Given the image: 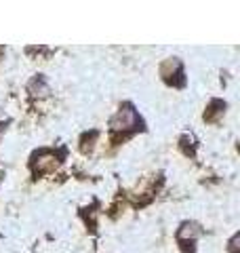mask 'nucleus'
Returning <instances> with one entry per match:
<instances>
[{"instance_id":"obj_3","label":"nucleus","mask_w":240,"mask_h":253,"mask_svg":"<svg viewBox=\"0 0 240 253\" xmlns=\"http://www.w3.org/2000/svg\"><path fill=\"white\" fill-rule=\"evenodd\" d=\"M200 226L198 224H194V221H183L181 224V228L177 230V241L181 243V245H186V243H194L198 236H200Z\"/></svg>"},{"instance_id":"obj_2","label":"nucleus","mask_w":240,"mask_h":253,"mask_svg":"<svg viewBox=\"0 0 240 253\" xmlns=\"http://www.w3.org/2000/svg\"><path fill=\"white\" fill-rule=\"evenodd\" d=\"M59 156L51 152V150H40V152L34 154V158H32V169H34V173H46V171H53L59 167Z\"/></svg>"},{"instance_id":"obj_6","label":"nucleus","mask_w":240,"mask_h":253,"mask_svg":"<svg viewBox=\"0 0 240 253\" xmlns=\"http://www.w3.org/2000/svg\"><path fill=\"white\" fill-rule=\"evenodd\" d=\"M4 131V123H0V133H2Z\"/></svg>"},{"instance_id":"obj_1","label":"nucleus","mask_w":240,"mask_h":253,"mask_svg":"<svg viewBox=\"0 0 240 253\" xmlns=\"http://www.w3.org/2000/svg\"><path fill=\"white\" fill-rule=\"evenodd\" d=\"M141 125V118L135 112V108L131 104H122L120 110L110 118V129L118 133V131H131V129H137Z\"/></svg>"},{"instance_id":"obj_5","label":"nucleus","mask_w":240,"mask_h":253,"mask_svg":"<svg viewBox=\"0 0 240 253\" xmlns=\"http://www.w3.org/2000/svg\"><path fill=\"white\" fill-rule=\"evenodd\" d=\"M30 93L36 95V97H46V95H49V86H46L42 78H34V81L30 83Z\"/></svg>"},{"instance_id":"obj_4","label":"nucleus","mask_w":240,"mask_h":253,"mask_svg":"<svg viewBox=\"0 0 240 253\" xmlns=\"http://www.w3.org/2000/svg\"><path fill=\"white\" fill-rule=\"evenodd\" d=\"M160 74H162V78L166 83H173V78H171L173 74L181 76V61L177 57H169L162 66H160Z\"/></svg>"}]
</instances>
